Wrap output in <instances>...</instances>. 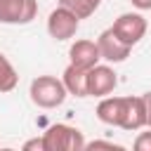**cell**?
<instances>
[{"label": "cell", "instance_id": "19", "mask_svg": "<svg viewBox=\"0 0 151 151\" xmlns=\"http://www.w3.org/2000/svg\"><path fill=\"white\" fill-rule=\"evenodd\" d=\"M0 151H14V149H12V146H2Z\"/></svg>", "mask_w": 151, "mask_h": 151}, {"label": "cell", "instance_id": "4", "mask_svg": "<svg viewBox=\"0 0 151 151\" xmlns=\"http://www.w3.org/2000/svg\"><path fill=\"white\" fill-rule=\"evenodd\" d=\"M38 17V0H0V24L26 26Z\"/></svg>", "mask_w": 151, "mask_h": 151}, {"label": "cell", "instance_id": "18", "mask_svg": "<svg viewBox=\"0 0 151 151\" xmlns=\"http://www.w3.org/2000/svg\"><path fill=\"white\" fill-rule=\"evenodd\" d=\"M130 2H132V7H134V9H139V12L151 9V0H130Z\"/></svg>", "mask_w": 151, "mask_h": 151}, {"label": "cell", "instance_id": "12", "mask_svg": "<svg viewBox=\"0 0 151 151\" xmlns=\"http://www.w3.org/2000/svg\"><path fill=\"white\" fill-rule=\"evenodd\" d=\"M17 83H19V73H17L14 64L0 52V94L12 92L17 87Z\"/></svg>", "mask_w": 151, "mask_h": 151}, {"label": "cell", "instance_id": "7", "mask_svg": "<svg viewBox=\"0 0 151 151\" xmlns=\"http://www.w3.org/2000/svg\"><path fill=\"white\" fill-rule=\"evenodd\" d=\"M120 130L137 132L146 127V111H144V99L142 94L137 97H123V116H120Z\"/></svg>", "mask_w": 151, "mask_h": 151}, {"label": "cell", "instance_id": "2", "mask_svg": "<svg viewBox=\"0 0 151 151\" xmlns=\"http://www.w3.org/2000/svg\"><path fill=\"white\" fill-rule=\"evenodd\" d=\"M42 144L47 151H83L85 149V134L66 123L50 125L42 134Z\"/></svg>", "mask_w": 151, "mask_h": 151}, {"label": "cell", "instance_id": "6", "mask_svg": "<svg viewBox=\"0 0 151 151\" xmlns=\"http://www.w3.org/2000/svg\"><path fill=\"white\" fill-rule=\"evenodd\" d=\"M118 85V73L109 64H97L87 71V97H109Z\"/></svg>", "mask_w": 151, "mask_h": 151}, {"label": "cell", "instance_id": "14", "mask_svg": "<svg viewBox=\"0 0 151 151\" xmlns=\"http://www.w3.org/2000/svg\"><path fill=\"white\" fill-rule=\"evenodd\" d=\"M83 151H127V149L123 144H116L109 139H92V142H85Z\"/></svg>", "mask_w": 151, "mask_h": 151}, {"label": "cell", "instance_id": "3", "mask_svg": "<svg viewBox=\"0 0 151 151\" xmlns=\"http://www.w3.org/2000/svg\"><path fill=\"white\" fill-rule=\"evenodd\" d=\"M146 28H149V21H146L139 12H123V14L113 21V26H111L113 35H116L120 42H125L127 47H134V45L146 35Z\"/></svg>", "mask_w": 151, "mask_h": 151}, {"label": "cell", "instance_id": "13", "mask_svg": "<svg viewBox=\"0 0 151 151\" xmlns=\"http://www.w3.org/2000/svg\"><path fill=\"white\" fill-rule=\"evenodd\" d=\"M59 5L66 7L68 12H73L78 19H87L99 9L101 0H59Z\"/></svg>", "mask_w": 151, "mask_h": 151}, {"label": "cell", "instance_id": "15", "mask_svg": "<svg viewBox=\"0 0 151 151\" xmlns=\"http://www.w3.org/2000/svg\"><path fill=\"white\" fill-rule=\"evenodd\" d=\"M132 151H151V130L149 132H139L132 142Z\"/></svg>", "mask_w": 151, "mask_h": 151}, {"label": "cell", "instance_id": "5", "mask_svg": "<svg viewBox=\"0 0 151 151\" xmlns=\"http://www.w3.org/2000/svg\"><path fill=\"white\" fill-rule=\"evenodd\" d=\"M78 28H80V19L73 14V12H68L66 7H54L52 12H50V17H47V33H50V38L52 40H57V42H64V40H71L76 33H78Z\"/></svg>", "mask_w": 151, "mask_h": 151}, {"label": "cell", "instance_id": "10", "mask_svg": "<svg viewBox=\"0 0 151 151\" xmlns=\"http://www.w3.org/2000/svg\"><path fill=\"white\" fill-rule=\"evenodd\" d=\"M61 83L66 87L68 94L73 97H87V71L85 68H78L73 64H68L61 73Z\"/></svg>", "mask_w": 151, "mask_h": 151}, {"label": "cell", "instance_id": "9", "mask_svg": "<svg viewBox=\"0 0 151 151\" xmlns=\"http://www.w3.org/2000/svg\"><path fill=\"white\" fill-rule=\"evenodd\" d=\"M97 47H99L101 59L109 61V64H120V61H125V59L130 57V52H132V47H127L125 42H120V40L113 35L111 28H106V31L99 33V38H97Z\"/></svg>", "mask_w": 151, "mask_h": 151}, {"label": "cell", "instance_id": "17", "mask_svg": "<svg viewBox=\"0 0 151 151\" xmlns=\"http://www.w3.org/2000/svg\"><path fill=\"white\" fill-rule=\"evenodd\" d=\"M144 99V111H146V127H151V90L142 94Z\"/></svg>", "mask_w": 151, "mask_h": 151}, {"label": "cell", "instance_id": "1", "mask_svg": "<svg viewBox=\"0 0 151 151\" xmlns=\"http://www.w3.org/2000/svg\"><path fill=\"white\" fill-rule=\"evenodd\" d=\"M28 94H31V101L38 109H57V106L64 104L68 92H66L61 78H57V76H38V78L31 80Z\"/></svg>", "mask_w": 151, "mask_h": 151}, {"label": "cell", "instance_id": "11", "mask_svg": "<svg viewBox=\"0 0 151 151\" xmlns=\"http://www.w3.org/2000/svg\"><path fill=\"white\" fill-rule=\"evenodd\" d=\"M120 116H123V97H101V101L97 104V118L106 125L118 127L120 125Z\"/></svg>", "mask_w": 151, "mask_h": 151}, {"label": "cell", "instance_id": "16", "mask_svg": "<svg viewBox=\"0 0 151 151\" xmlns=\"http://www.w3.org/2000/svg\"><path fill=\"white\" fill-rule=\"evenodd\" d=\"M21 151H47V149H45V144H42V137H31V139L24 142Z\"/></svg>", "mask_w": 151, "mask_h": 151}, {"label": "cell", "instance_id": "8", "mask_svg": "<svg viewBox=\"0 0 151 151\" xmlns=\"http://www.w3.org/2000/svg\"><path fill=\"white\" fill-rule=\"evenodd\" d=\"M68 59H71L73 66L90 71L92 66H97V64L101 61V54H99L97 40H87V38L76 40V42L68 47Z\"/></svg>", "mask_w": 151, "mask_h": 151}]
</instances>
